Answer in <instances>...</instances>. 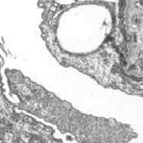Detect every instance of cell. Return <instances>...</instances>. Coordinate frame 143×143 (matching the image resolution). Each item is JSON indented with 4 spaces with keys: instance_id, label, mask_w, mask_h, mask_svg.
<instances>
[{
    "instance_id": "cell-1",
    "label": "cell",
    "mask_w": 143,
    "mask_h": 143,
    "mask_svg": "<svg viewBox=\"0 0 143 143\" xmlns=\"http://www.w3.org/2000/svg\"><path fill=\"white\" fill-rule=\"evenodd\" d=\"M47 45L60 64L73 67L103 87L128 94L142 95V80L126 73L123 55L113 37L95 52L87 55L68 53L60 49L54 41H48Z\"/></svg>"
}]
</instances>
